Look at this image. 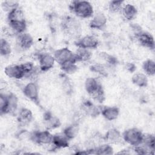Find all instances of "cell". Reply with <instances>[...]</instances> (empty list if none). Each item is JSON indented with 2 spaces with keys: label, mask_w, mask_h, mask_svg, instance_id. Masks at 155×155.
<instances>
[{
  "label": "cell",
  "mask_w": 155,
  "mask_h": 155,
  "mask_svg": "<svg viewBox=\"0 0 155 155\" xmlns=\"http://www.w3.org/2000/svg\"><path fill=\"white\" fill-rule=\"evenodd\" d=\"M69 8L74 14L81 18H88L93 14V6L88 1H73Z\"/></svg>",
  "instance_id": "cell-1"
},
{
  "label": "cell",
  "mask_w": 155,
  "mask_h": 155,
  "mask_svg": "<svg viewBox=\"0 0 155 155\" xmlns=\"http://www.w3.org/2000/svg\"><path fill=\"white\" fill-rule=\"evenodd\" d=\"M143 134L142 131L136 128H128L122 133V139L128 144L135 147L142 142Z\"/></svg>",
  "instance_id": "cell-2"
},
{
  "label": "cell",
  "mask_w": 155,
  "mask_h": 155,
  "mask_svg": "<svg viewBox=\"0 0 155 155\" xmlns=\"http://www.w3.org/2000/svg\"><path fill=\"white\" fill-rule=\"evenodd\" d=\"M53 56L55 61L60 65L70 61H74L77 62L75 59L74 53L67 47H64L55 50Z\"/></svg>",
  "instance_id": "cell-3"
},
{
  "label": "cell",
  "mask_w": 155,
  "mask_h": 155,
  "mask_svg": "<svg viewBox=\"0 0 155 155\" xmlns=\"http://www.w3.org/2000/svg\"><path fill=\"white\" fill-rule=\"evenodd\" d=\"M53 135L48 130L37 131L31 133L30 139L41 145H50L52 143Z\"/></svg>",
  "instance_id": "cell-4"
},
{
  "label": "cell",
  "mask_w": 155,
  "mask_h": 155,
  "mask_svg": "<svg viewBox=\"0 0 155 155\" xmlns=\"http://www.w3.org/2000/svg\"><path fill=\"white\" fill-rule=\"evenodd\" d=\"M63 28L70 35L78 36L81 31V27L79 23L75 19L71 17L65 18L62 22Z\"/></svg>",
  "instance_id": "cell-5"
},
{
  "label": "cell",
  "mask_w": 155,
  "mask_h": 155,
  "mask_svg": "<svg viewBox=\"0 0 155 155\" xmlns=\"http://www.w3.org/2000/svg\"><path fill=\"white\" fill-rule=\"evenodd\" d=\"M23 93L30 101L39 105V88L36 82H30L27 84L23 88Z\"/></svg>",
  "instance_id": "cell-6"
},
{
  "label": "cell",
  "mask_w": 155,
  "mask_h": 155,
  "mask_svg": "<svg viewBox=\"0 0 155 155\" xmlns=\"http://www.w3.org/2000/svg\"><path fill=\"white\" fill-rule=\"evenodd\" d=\"M135 34L137 41L142 46L150 50L154 49L155 43L154 38L152 35L142 30L139 31L137 33H136Z\"/></svg>",
  "instance_id": "cell-7"
},
{
  "label": "cell",
  "mask_w": 155,
  "mask_h": 155,
  "mask_svg": "<svg viewBox=\"0 0 155 155\" xmlns=\"http://www.w3.org/2000/svg\"><path fill=\"white\" fill-rule=\"evenodd\" d=\"M39 68L42 71L50 70L54 65L55 59L53 55L48 53H42L38 55Z\"/></svg>",
  "instance_id": "cell-8"
},
{
  "label": "cell",
  "mask_w": 155,
  "mask_h": 155,
  "mask_svg": "<svg viewBox=\"0 0 155 155\" xmlns=\"http://www.w3.org/2000/svg\"><path fill=\"white\" fill-rule=\"evenodd\" d=\"M99 44L98 39L93 35H87L78 39L76 42V45L78 48L85 49L96 48Z\"/></svg>",
  "instance_id": "cell-9"
},
{
  "label": "cell",
  "mask_w": 155,
  "mask_h": 155,
  "mask_svg": "<svg viewBox=\"0 0 155 155\" xmlns=\"http://www.w3.org/2000/svg\"><path fill=\"white\" fill-rule=\"evenodd\" d=\"M4 73L8 78L15 79H21L25 77L20 64H12L7 66L4 69Z\"/></svg>",
  "instance_id": "cell-10"
},
{
  "label": "cell",
  "mask_w": 155,
  "mask_h": 155,
  "mask_svg": "<svg viewBox=\"0 0 155 155\" xmlns=\"http://www.w3.org/2000/svg\"><path fill=\"white\" fill-rule=\"evenodd\" d=\"M33 44L32 36L28 33H23L18 35L16 38V44L19 48L25 50L30 48Z\"/></svg>",
  "instance_id": "cell-11"
},
{
  "label": "cell",
  "mask_w": 155,
  "mask_h": 155,
  "mask_svg": "<svg viewBox=\"0 0 155 155\" xmlns=\"http://www.w3.org/2000/svg\"><path fill=\"white\" fill-rule=\"evenodd\" d=\"M81 110L88 116L93 117H97L101 114V110L91 101L85 100L81 104Z\"/></svg>",
  "instance_id": "cell-12"
},
{
  "label": "cell",
  "mask_w": 155,
  "mask_h": 155,
  "mask_svg": "<svg viewBox=\"0 0 155 155\" xmlns=\"http://www.w3.org/2000/svg\"><path fill=\"white\" fill-rule=\"evenodd\" d=\"M44 124L47 130H50L59 127L61 123L59 118L47 111L44 114Z\"/></svg>",
  "instance_id": "cell-13"
},
{
  "label": "cell",
  "mask_w": 155,
  "mask_h": 155,
  "mask_svg": "<svg viewBox=\"0 0 155 155\" xmlns=\"http://www.w3.org/2000/svg\"><path fill=\"white\" fill-rule=\"evenodd\" d=\"M104 139L108 143L116 144L121 142L122 136L120 132L115 128L109 129L105 133Z\"/></svg>",
  "instance_id": "cell-14"
},
{
  "label": "cell",
  "mask_w": 155,
  "mask_h": 155,
  "mask_svg": "<svg viewBox=\"0 0 155 155\" xmlns=\"http://www.w3.org/2000/svg\"><path fill=\"white\" fill-rule=\"evenodd\" d=\"M69 142L70 140L62 132L61 133H57L53 135L51 145L54 150L67 148L69 146Z\"/></svg>",
  "instance_id": "cell-15"
},
{
  "label": "cell",
  "mask_w": 155,
  "mask_h": 155,
  "mask_svg": "<svg viewBox=\"0 0 155 155\" xmlns=\"http://www.w3.org/2000/svg\"><path fill=\"white\" fill-rule=\"evenodd\" d=\"M33 119V114L30 110L27 108H22L18 112L17 120L19 124L22 126L29 124Z\"/></svg>",
  "instance_id": "cell-16"
},
{
  "label": "cell",
  "mask_w": 155,
  "mask_h": 155,
  "mask_svg": "<svg viewBox=\"0 0 155 155\" xmlns=\"http://www.w3.org/2000/svg\"><path fill=\"white\" fill-rule=\"evenodd\" d=\"M107 22V17L102 13L96 14L90 22V27L96 30H102Z\"/></svg>",
  "instance_id": "cell-17"
},
{
  "label": "cell",
  "mask_w": 155,
  "mask_h": 155,
  "mask_svg": "<svg viewBox=\"0 0 155 155\" xmlns=\"http://www.w3.org/2000/svg\"><path fill=\"white\" fill-rule=\"evenodd\" d=\"M18 107V99L17 96L12 93L7 94L6 114H14L16 113Z\"/></svg>",
  "instance_id": "cell-18"
},
{
  "label": "cell",
  "mask_w": 155,
  "mask_h": 155,
  "mask_svg": "<svg viewBox=\"0 0 155 155\" xmlns=\"http://www.w3.org/2000/svg\"><path fill=\"white\" fill-rule=\"evenodd\" d=\"M119 109L118 107H105L101 110V113L105 119L108 120H116L119 115Z\"/></svg>",
  "instance_id": "cell-19"
},
{
  "label": "cell",
  "mask_w": 155,
  "mask_h": 155,
  "mask_svg": "<svg viewBox=\"0 0 155 155\" xmlns=\"http://www.w3.org/2000/svg\"><path fill=\"white\" fill-rule=\"evenodd\" d=\"M102 86L94 78H88L85 82V88L87 93L91 97Z\"/></svg>",
  "instance_id": "cell-20"
},
{
  "label": "cell",
  "mask_w": 155,
  "mask_h": 155,
  "mask_svg": "<svg viewBox=\"0 0 155 155\" xmlns=\"http://www.w3.org/2000/svg\"><path fill=\"white\" fill-rule=\"evenodd\" d=\"M122 15L128 21H132L136 18L137 15V10L136 7L132 4H127L124 5L122 8Z\"/></svg>",
  "instance_id": "cell-21"
},
{
  "label": "cell",
  "mask_w": 155,
  "mask_h": 155,
  "mask_svg": "<svg viewBox=\"0 0 155 155\" xmlns=\"http://www.w3.org/2000/svg\"><path fill=\"white\" fill-rule=\"evenodd\" d=\"M131 82L138 87H145L148 85V78L145 73L138 72L133 75Z\"/></svg>",
  "instance_id": "cell-22"
},
{
  "label": "cell",
  "mask_w": 155,
  "mask_h": 155,
  "mask_svg": "<svg viewBox=\"0 0 155 155\" xmlns=\"http://www.w3.org/2000/svg\"><path fill=\"white\" fill-rule=\"evenodd\" d=\"M8 24L12 30L17 35L24 33L27 28V24L25 20L10 21L8 22Z\"/></svg>",
  "instance_id": "cell-23"
},
{
  "label": "cell",
  "mask_w": 155,
  "mask_h": 155,
  "mask_svg": "<svg viewBox=\"0 0 155 155\" xmlns=\"http://www.w3.org/2000/svg\"><path fill=\"white\" fill-rule=\"evenodd\" d=\"M74 56L76 62H85L91 59L92 54L88 49L78 48L74 53Z\"/></svg>",
  "instance_id": "cell-24"
},
{
  "label": "cell",
  "mask_w": 155,
  "mask_h": 155,
  "mask_svg": "<svg viewBox=\"0 0 155 155\" xmlns=\"http://www.w3.org/2000/svg\"><path fill=\"white\" fill-rule=\"evenodd\" d=\"M79 131V126L78 123H74L67 127L63 131V133L70 140L76 137Z\"/></svg>",
  "instance_id": "cell-25"
},
{
  "label": "cell",
  "mask_w": 155,
  "mask_h": 155,
  "mask_svg": "<svg viewBox=\"0 0 155 155\" xmlns=\"http://www.w3.org/2000/svg\"><path fill=\"white\" fill-rule=\"evenodd\" d=\"M7 19L8 22L25 20L23 12L19 7L13 8L8 13Z\"/></svg>",
  "instance_id": "cell-26"
},
{
  "label": "cell",
  "mask_w": 155,
  "mask_h": 155,
  "mask_svg": "<svg viewBox=\"0 0 155 155\" xmlns=\"http://www.w3.org/2000/svg\"><path fill=\"white\" fill-rule=\"evenodd\" d=\"M94 154L99 155H110L113 154V148L109 143L100 144L94 148Z\"/></svg>",
  "instance_id": "cell-27"
},
{
  "label": "cell",
  "mask_w": 155,
  "mask_h": 155,
  "mask_svg": "<svg viewBox=\"0 0 155 155\" xmlns=\"http://www.w3.org/2000/svg\"><path fill=\"white\" fill-rule=\"evenodd\" d=\"M142 68L146 75L154 76L155 74V62L152 59H147L142 64Z\"/></svg>",
  "instance_id": "cell-28"
},
{
  "label": "cell",
  "mask_w": 155,
  "mask_h": 155,
  "mask_svg": "<svg viewBox=\"0 0 155 155\" xmlns=\"http://www.w3.org/2000/svg\"><path fill=\"white\" fill-rule=\"evenodd\" d=\"M155 137L152 134H143V139L142 142L141 143L143 144L146 147H147L151 151L154 153L155 150Z\"/></svg>",
  "instance_id": "cell-29"
},
{
  "label": "cell",
  "mask_w": 155,
  "mask_h": 155,
  "mask_svg": "<svg viewBox=\"0 0 155 155\" xmlns=\"http://www.w3.org/2000/svg\"><path fill=\"white\" fill-rule=\"evenodd\" d=\"M60 66L63 72L68 74H71L74 73L78 70V68L76 65V62L74 61H70Z\"/></svg>",
  "instance_id": "cell-30"
},
{
  "label": "cell",
  "mask_w": 155,
  "mask_h": 155,
  "mask_svg": "<svg viewBox=\"0 0 155 155\" xmlns=\"http://www.w3.org/2000/svg\"><path fill=\"white\" fill-rule=\"evenodd\" d=\"M12 52V48L9 42L4 38L0 40V53L1 56H6L9 55Z\"/></svg>",
  "instance_id": "cell-31"
},
{
  "label": "cell",
  "mask_w": 155,
  "mask_h": 155,
  "mask_svg": "<svg viewBox=\"0 0 155 155\" xmlns=\"http://www.w3.org/2000/svg\"><path fill=\"white\" fill-rule=\"evenodd\" d=\"M123 1H111L109 4V10L112 13H118L124 6Z\"/></svg>",
  "instance_id": "cell-32"
},
{
  "label": "cell",
  "mask_w": 155,
  "mask_h": 155,
  "mask_svg": "<svg viewBox=\"0 0 155 155\" xmlns=\"http://www.w3.org/2000/svg\"><path fill=\"white\" fill-rule=\"evenodd\" d=\"M2 7L4 10L7 11L8 13L13 8L19 7V5H18V2L16 1H4L2 3Z\"/></svg>",
  "instance_id": "cell-33"
},
{
  "label": "cell",
  "mask_w": 155,
  "mask_h": 155,
  "mask_svg": "<svg viewBox=\"0 0 155 155\" xmlns=\"http://www.w3.org/2000/svg\"><path fill=\"white\" fill-rule=\"evenodd\" d=\"M7 107V94H4L2 92L0 94V112L1 114H6Z\"/></svg>",
  "instance_id": "cell-34"
},
{
  "label": "cell",
  "mask_w": 155,
  "mask_h": 155,
  "mask_svg": "<svg viewBox=\"0 0 155 155\" xmlns=\"http://www.w3.org/2000/svg\"><path fill=\"white\" fill-rule=\"evenodd\" d=\"M90 70L92 71L99 73L102 75H106L107 73L105 70V67L101 64H94L90 67Z\"/></svg>",
  "instance_id": "cell-35"
},
{
  "label": "cell",
  "mask_w": 155,
  "mask_h": 155,
  "mask_svg": "<svg viewBox=\"0 0 155 155\" xmlns=\"http://www.w3.org/2000/svg\"><path fill=\"white\" fill-rule=\"evenodd\" d=\"M102 57L106 60V61L107 62H108L110 64H114L116 62V60L115 59V58L113 57L112 56L108 54L107 53H104L102 56Z\"/></svg>",
  "instance_id": "cell-36"
},
{
  "label": "cell",
  "mask_w": 155,
  "mask_h": 155,
  "mask_svg": "<svg viewBox=\"0 0 155 155\" xmlns=\"http://www.w3.org/2000/svg\"><path fill=\"white\" fill-rule=\"evenodd\" d=\"M127 68L131 72H133L136 69V66L131 63H128L127 65Z\"/></svg>",
  "instance_id": "cell-37"
}]
</instances>
